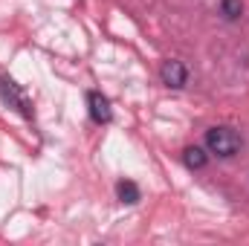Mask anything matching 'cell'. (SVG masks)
<instances>
[{"mask_svg":"<svg viewBox=\"0 0 249 246\" xmlns=\"http://www.w3.org/2000/svg\"><path fill=\"white\" fill-rule=\"evenodd\" d=\"M241 145H244L241 133H238L235 127H229V124H217V127H209V130H206V148H209L212 154L223 157V159L235 157V154L241 151Z\"/></svg>","mask_w":249,"mask_h":246,"instance_id":"obj_1","label":"cell"},{"mask_svg":"<svg viewBox=\"0 0 249 246\" xmlns=\"http://www.w3.org/2000/svg\"><path fill=\"white\" fill-rule=\"evenodd\" d=\"M0 96H3V102L12 107V110H18L23 119H35V107H32V99L26 96V90L15 81V78H9V75H0Z\"/></svg>","mask_w":249,"mask_h":246,"instance_id":"obj_2","label":"cell"},{"mask_svg":"<svg viewBox=\"0 0 249 246\" xmlns=\"http://www.w3.org/2000/svg\"><path fill=\"white\" fill-rule=\"evenodd\" d=\"M87 107H90V116H93V122L96 124H107L110 119H113V107H110V102H107L102 93H96V90L87 93Z\"/></svg>","mask_w":249,"mask_h":246,"instance_id":"obj_3","label":"cell"},{"mask_svg":"<svg viewBox=\"0 0 249 246\" xmlns=\"http://www.w3.org/2000/svg\"><path fill=\"white\" fill-rule=\"evenodd\" d=\"M160 78H162V84H168V87H174V90L186 87V81H188L186 64L183 61H165L160 67Z\"/></svg>","mask_w":249,"mask_h":246,"instance_id":"obj_4","label":"cell"},{"mask_svg":"<svg viewBox=\"0 0 249 246\" xmlns=\"http://www.w3.org/2000/svg\"><path fill=\"white\" fill-rule=\"evenodd\" d=\"M183 162H186L191 171H200V168H206V162H209V157H206V151L203 148H186V154H183Z\"/></svg>","mask_w":249,"mask_h":246,"instance_id":"obj_5","label":"cell"},{"mask_svg":"<svg viewBox=\"0 0 249 246\" xmlns=\"http://www.w3.org/2000/svg\"><path fill=\"white\" fill-rule=\"evenodd\" d=\"M116 194H119V203H127V206L139 203V188H136V183H130V180H122V183L116 185Z\"/></svg>","mask_w":249,"mask_h":246,"instance_id":"obj_6","label":"cell"},{"mask_svg":"<svg viewBox=\"0 0 249 246\" xmlns=\"http://www.w3.org/2000/svg\"><path fill=\"white\" fill-rule=\"evenodd\" d=\"M241 12H244V3L241 0H220V15L226 20H238Z\"/></svg>","mask_w":249,"mask_h":246,"instance_id":"obj_7","label":"cell"}]
</instances>
